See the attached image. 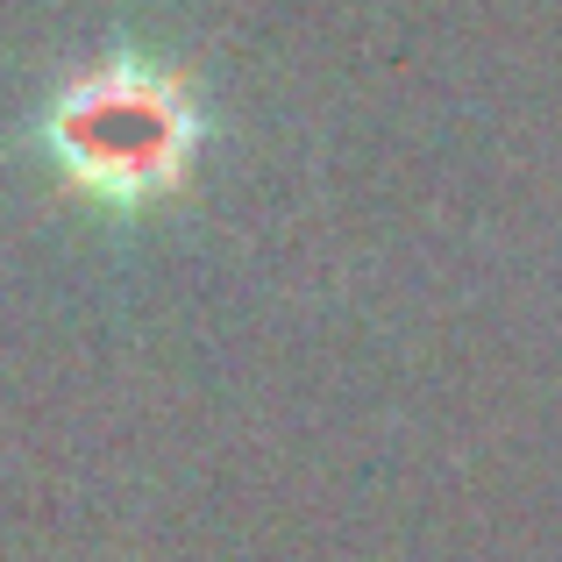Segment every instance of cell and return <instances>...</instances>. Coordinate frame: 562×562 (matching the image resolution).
<instances>
[{"label": "cell", "instance_id": "6da1fadb", "mask_svg": "<svg viewBox=\"0 0 562 562\" xmlns=\"http://www.w3.org/2000/svg\"><path fill=\"white\" fill-rule=\"evenodd\" d=\"M221 136L206 71L143 29H114L50 86L22 122V150L100 221H136L179 206L200 186V157Z\"/></svg>", "mask_w": 562, "mask_h": 562}]
</instances>
